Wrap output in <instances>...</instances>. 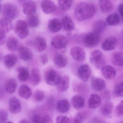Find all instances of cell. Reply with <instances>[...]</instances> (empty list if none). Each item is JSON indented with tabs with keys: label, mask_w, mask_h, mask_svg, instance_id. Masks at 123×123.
<instances>
[{
	"label": "cell",
	"mask_w": 123,
	"mask_h": 123,
	"mask_svg": "<svg viewBox=\"0 0 123 123\" xmlns=\"http://www.w3.org/2000/svg\"><path fill=\"white\" fill-rule=\"evenodd\" d=\"M50 120V117L48 115L35 114L32 117L33 123H48Z\"/></svg>",
	"instance_id": "37"
},
{
	"label": "cell",
	"mask_w": 123,
	"mask_h": 123,
	"mask_svg": "<svg viewBox=\"0 0 123 123\" xmlns=\"http://www.w3.org/2000/svg\"><path fill=\"white\" fill-rule=\"evenodd\" d=\"M115 112L117 117H123V100L116 106Z\"/></svg>",
	"instance_id": "43"
},
{
	"label": "cell",
	"mask_w": 123,
	"mask_h": 123,
	"mask_svg": "<svg viewBox=\"0 0 123 123\" xmlns=\"http://www.w3.org/2000/svg\"></svg>",
	"instance_id": "53"
},
{
	"label": "cell",
	"mask_w": 123,
	"mask_h": 123,
	"mask_svg": "<svg viewBox=\"0 0 123 123\" xmlns=\"http://www.w3.org/2000/svg\"><path fill=\"white\" fill-rule=\"evenodd\" d=\"M118 10L123 21V3H121L118 5Z\"/></svg>",
	"instance_id": "48"
},
{
	"label": "cell",
	"mask_w": 123,
	"mask_h": 123,
	"mask_svg": "<svg viewBox=\"0 0 123 123\" xmlns=\"http://www.w3.org/2000/svg\"><path fill=\"white\" fill-rule=\"evenodd\" d=\"M69 118L65 116H60L57 117L56 123H70Z\"/></svg>",
	"instance_id": "45"
},
{
	"label": "cell",
	"mask_w": 123,
	"mask_h": 123,
	"mask_svg": "<svg viewBox=\"0 0 123 123\" xmlns=\"http://www.w3.org/2000/svg\"><path fill=\"white\" fill-rule=\"evenodd\" d=\"M0 25L1 29L6 33L10 31L13 28V24L11 20L6 17H4L1 19Z\"/></svg>",
	"instance_id": "32"
},
{
	"label": "cell",
	"mask_w": 123,
	"mask_h": 123,
	"mask_svg": "<svg viewBox=\"0 0 123 123\" xmlns=\"http://www.w3.org/2000/svg\"><path fill=\"white\" fill-rule=\"evenodd\" d=\"M17 61V58L16 55L14 53H11L5 56L4 61L6 67L11 68L14 66Z\"/></svg>",
	"instance_id": "27"
},
{
	"label": "cell",
	"mask_w": 123,
	"mask_h": 123,
	"mask_svg": "<svg viewBox=\"0 0 123 123\" xmlns=\"http://www.w3.org/2000/svg\"><path fill=\"white\" fill-rule=\"evenodd\" d=\"M111 61L114 65L118 66H123V53L121 52L114 53L112 55Z\"/></svg>",
	"instance_id": "34"
},
{
	"label": "cell",
	"mask_w": 123,
	"mask_h": 123,
	"mask_svg": "<svg viewBox=\"0 0 123 123\" xmlns=\"http://www.w3.org/2000/svg\"><path fill=\"white\" fill-rule=\"evenodd\" d=\"M14 30L16 35L21 39H25L29 35L28 25L26 22L23 20L17 21L15 24Z\"/></svg>",
	"instance_id": "4"
},
{
	"label": "cell",
	"mask_w": 123,
	"mask_h": 123,
	"mask_svg": "<svg viewBox=\"0 0 123 123\" xmlns=\"http://www.w3.org/2000/svg\"><path fill=\"white\" fill-rule=\"evenodd\" d=\"M95 12V8L93 4L87 2H82L75 8L74 17L78 21H85L92 17Z\"/></svg>",
	"instance_id": "1"
},
{
	"label": "cell",
	"mask_w": 123,
	"mask_h": 123,
	"mask_svg": "<svg viewBox=\"0 0 123 123\" xmlns=\"http://www.w3.org/2000/svg\"><path fill=\"white\" fill-rule=\"evenodd\" d=\"M40 60L41 63L43 65H45L48 63V58L47 55L46 54H43L40 56Z\"/></svg>",
	"instance_id": "47"
},
{
	"label": "cell",
	"mask_w": 123,
	"mask_h": 123,
	"mask_svg": "<svg viewBox=\"0 0 123 123\" xmlns=\"http://www.w3.org/2000/svg\"><path fill=\"white\" fill-rule=\"evenodd\" d=\"M18 94L22 98L28 99L32 95V91L31 88L27 85H21L19 88Z\"/></svg>",
	"instance_id": "23"
},
{
	"label": "cell",
	"mask_w": 123,
	"mask_h": 123,
	"mask_svg": "<svg viewBox=\"0 0 123 123\" xmlns=\"http://www.w3.org/2000/svg\"><path fill=\"white\" fill-rule=\"evenodd\" d=\"M62 24L64 30L66 31H71L74 29V24L69 17H64L62 19Z\"/></svg>",
	"instance_id": "28"
},
{
	"label": "cell",
	"mask_w": 123,
	"mask_h": 123,
	"mask_svg": "<svg viewBox=\"0 0 123 123\" xmlns=\"http://www.w3.org/2000/svg\"><path fill=\"white\" fill-rule=\"evenodd\" d=\"M101 103V98L97 94L91 95L88 100L89 107L91 109L97 108L100 105Z\"/></svg>",
	"instance_id": "25"
},
{
	"label": "cell",
	"mask_w": 123,
	"mask_h": 123,
	"mask_svg": "<svg viewBox=\"0 0 123 123\" xmlns=\"http://www.w3.org/2000/svg\"><path fill=\"white\" fill-rule=\"evenodd\" d=\"M73 0H58V3L60 8L62 11H67L71 7Z\"/></svg>",
	"instance_id": "39"
},
{
	"label": "cell",
	"mask_w": 123,
	"mask_h": 123,
	"mask_svg": "<svg viewBox=\"0 0 123 123\" xmlns=\"http://www.w3.org/2000/svg\"><path fill=\"white\" fill-rule=\"evenodd\" d=\"M1 9H2V7H1V5L0 4V12L1 11Z\"/></svg>",
	"instance_id": "50"
},
{
	"label": "cell",
	"mask_w": 123,
	"mask_h": 123,
	"mask_svg": "<svg viewBox=\"0 0 123 123\" xmlns=\"http://www.w3.org/2000/svg\"><path fill=\"white\" fill-rule=\"evenodd\" d=\"M21 108V102L16 97H12L9 101V109L13 114H17L20 112Z\"/></svg>",
	"instance_id": "10"
},
{
	"label": "cell",
	"mask_w": 123,
	"mask_h": 123,
	"mask_svg": "<svg viewBox=\"0 0 123 123\" xmlns=\"http://www.w3.org/2000/svg\"><path fill=\"white\" fill-rule=\"evenodd\" d=\"M48 26L51 32H57L61 30L62 27V21L56 18L52 19L49 21Z\"/></svg>",
	"instance_id": "19"
},
{
	"label": "cell",
	"mask_w": 123,
	"mask_h": 123,
	"mask_svg": "<svg viewBox=\"0 0 123 123\" xmlns=\"http://www.w3.org/2000/svg\"><path fill=\"white\" fill-rule=\"evenodd\" d=\"M70 84V79L67 76L61 77L60 81L57 85V89L60 92H64L68 89Z\"/></svg>",
	"instance_id": "17"
},
{
	"label": "cell",
	"mask_w": 123,
	"mask_h": 123,
	"mask_svg": "<svg viewBox=\"0 0 123 123\" xmlns=\"http://www.w3.org/2000/svg\"><path fill=\"white\" fill-rule=\"evenodd\" d=\"M91 74V70L87 64H84L80 67L77 70V74L80 80L84 82L88 80Z\"/></svg>",
	"instance_id": "9"
},
{
	"label": "cell",
	"mask_w": 123,
	"mask_h": 123,
	"mask_svg": "<svg viewBox=\"0 0 123 123\" xmlns=\"http://www.w3.org/2000/svg\"></svg>",
	"instance_id": "52"
},
{
	"label": "cell",
	"mask_w": 123,
	"mask_h": 123,
	"mask_svg": "<svg viewBox=\"0 0 123 123\" xmlns=\"http://www.w3.org/2000/svg\"><path fill=\"white\" fill-rule=\"evenodd\" d=\"M41 7L43 12L46 14L54 12L56 8L55 3L52 0H43L41 3Z\"/></svg>",
	"instance_id": "14"
},
{
	"label": "cell",
	"mask_w": 123,
	"mask_h": 123,
	"mask_svg": "<svg viewBox=\"0 0 123 123\" xmlns=\"http://www.w3.org/2000/svg\"><path fill=\"white\" fill-rule=\"evenodd\" d=\"M86 118V115L83 112H79L75 115L70 123H83Z\"/></svg>",
	"instance_id": "40"
},
{
	"label": "cell",
	"mask_w": 123,
	"mask_h": 123,
	"mask_svg": "<svg viewBox=\"0 0 123 123\" xmlns=\"http://www.w3.org/2000/svg\"><path fill=\"white\" fill-rule=\"evenodd\" d=\"M18 72V77L19 80L21 81H25L30 79V74L29 69L25 67H19L17 69Z\"/></svg>",
	"instance_id": "21"
},
{
	"label": "cell",
	"mask_w": 123,
	"mask_h": 123,
	"mask_svg": "<svg viewBox=\"0 0 123 123\" xmlns=\"http://www.w3.org/2000/svg\"><path fill=\"white\" fill-rule=\"evenodd\" d=\"M29 79L33 85H37L39 84L42 79L41 73L39 69L37 68L32 69L31 71Z\"/></svg>",
	"instance_id": "20"
},
{
	"label": "cell",
	"mask_w": 123,
	"mask_h": 123,
	"mask_svg": "<svg viewBox=\"0 0 123 123\" xmlns=\"http://www.w3.org/2000/svg\"><path fill=\"white\" fill-rule=\"evenodd\" d=\"M91 84L92 88L96 91H102L106 87L105 81L100 78L97 77L92 78Z\"/></svg>",
	"instance_id": "15"
},
{
	"label": "cell",
	"mask_w": 123,
	"mask_h": 123,
	"mask_svg": "<svg viewBox=\"0 0 123 123\" xmlns=\"http://www.w3.org/2000/svg\"><path fill=\"white\" fill-rule=\"evenodd\" d=\"M17 86V83L14 79H10L6 82L5 89L9 94H12L16 91Z\"/></svg>",
	"instance_id": "31"
},
{
	"label": "cell",
	"mask_w": 123,
	"mask_h": 123,
	"mask_svg": "<svg viewBox=\"0 0 123 123\" xmlns=\"http://www.w3.org/2000/svg\"><path fill=\"white\" fill-rule=\"evenodd\" d=\"M45 77L47 84L51 86L57 85L61 78L58 73L54 69L48 70L45 73Z\"/></svg>",
	"instance_id": "6"
},
{
	"label": "cell",
	"mask_w": 123,
	"mask_h": 123,
	"mask_svg": "<svg viewBox=\"0 0 123 123\" xmlns=\"http://www.w3.org/2000/svg\"><path fill=\"white\" fill-rule=\"evenodd\" d=\"M27 25L32 27L38 26L40 23L39 19L37 15L35 14L27 16L26 22Z\"/></svg>",
	"instance_id": "38"
},
{
	"label": "cell",
	"mask_w": 123,
	"mask_h": 123,
	"mask_svg": "<svg viewBox=\"0 0 123 123\" xmlns=\"http://www.w3.org/2000/svg\"><path fill=\"white\" fill-rule=\"evenodd\" d=\"M6 32L1 29H0V46L5 43L6 40Z\"/></svg>",
	"instance_id": "46"
},
{
	"label": "cell",
	"mask_w": 123,
	"mask_h": 123,
	"mask_svg": "<svg viewBox=\"0 0 123 123\" xmlns=\"http://www.w3.org/2000/svg\"><path fill=\"white\" fill-rule=\"evenodd\" d=\"M92 27L93 31L99 34L105 29L106 24L103 20H98L93 23Z\"/></svg>",
	"instance_id": "36"
},
{
	"label": "cell",
	"mask_w": 123,
	"mask_h": 123,
	"mask_svg": "<svg viewBox=\"0 0 123 123\" xmlns=\"http://www.w3.org/2000/svg\"><path fill=\"white\" fill-rule=\"evenodd\" d=\"M113 108L114 105L112 103L108 101L105 103L102 106L101 108V113L105 117H110L112 114Z\"/></svg>",
	"instance_id": "22"
},
{
	"label": "cell",
	"mask_w": 123,
	"mask_h": 123,
	"mask_svg": "<svg viewBox=\"0 0 123 123\" xmlns=\"http://www.w3.org/2000/svg\"><path fill=\"white\" fill-rule=\"evenodd\" d=\"M19 123H30L27 121V120H21V121L19 122Z\"/></svg>",
	"instance_id": "49"
},
{
	"label": "cell",
	"mask_w": 123,
	"mask_h": 123,
	"mask_svg": "<svg viewBox=\"0 0 123 123\" xmlns=\"http://www.w3.org/2000/svg\"><path fill=\"white\" fill-rule=\"evenodd\" d=\"M90 61L98 68H102L105 63V58L102 52L99 50H95L92 52Z\"/></svg>",
	"instance_id": "3"
},
{
	"label": "cell",
	"mask_w": 123,
	"mask_h": 123,
	"mask_svg": "<svg viewBox=\"0 0 123 123\" xmlns=\"http://www.w3.org/2000/svg\"></svg>",
	"instance_id": "54"
},
{
	"label": "cell",
	"mask_w": 123,
	"mask_h": 123,
	"mask_svg": "<svg viewBox=\"0 0 123 123\" xmlns=\"http://www.w3.org/2000/svg\"><path fill=\"white\" fill-rule=\"evenodd\" d=\"M71 103L75 109L77 110L81 109L84 105V98L80 95H74L72 98Z\"/></svg>",
	"instance_id": "24"
},
{
	"label": "cell",
	"mask_w": 123,
	"mask_h": 123,
	"mask_svg": "<svg viewBox=\"0 0 123 123\" xmlns=\"http://www.w3.org/2000/svg\"><path fill=\"white\" fill-rule=\"evenodd\" d=\"M79 39L80 42L84 47L87 48H92L99 42L100 36L99 33L92 31L82 35Z\"/></svg>",
	"instance_id": "2"
},
{
	"label": "cell",
	"mask_w": 123,
	"mask_h": 123,
	"mask_svg": "<svg viewBox=\"0 0 123 123\" xmlns=\"http://www.w3.org/2000/svg\"><path fill=\"white\" fill-rule=\"evenodd\" d=\"M18 52L20 58L25 61L30 60L33 57L31 50L25 46H20L18 48Z\"/></svg>",
	"instance_id": "13"
},
{
	"label": "cell",
	"mask_w": 123,
	"mask_h": 123,
	"mask_svg": "<svg viewBox=\"0 0 123 123\" xmlns=\"http://www.w3.org/2000/svg\"><path fill=\"white\" fill-rule=\"evenodd\" d=\"M103 76L108 79H111L115 77L116 74V70L111 66L106 65L102 68L101 70Z\"/></svg>",
	"instance_id": "16"
},
{
	"label": "cell",
	"mask_w": 123,
	"mask_h": 123,
	"mask_svg": "<svg viewBox=\"0 0 123 123\" xmlns=\"http://www.w3.org/2000/svg\"><path fill=\"white\" fill-rule=\"evenodd\" d=\"M3 12L4 17L11 20L16 18L19 14V10L17 7L10 4H7L3 6Z\"/></svg>",
	"instance_id": "5"
},
{
	"label": "cell",
	"mask_w": 123,
	"mask_h": 123,
	"mask_svg": "<svg viewBox=\"0 0 123 123\" xmlns=\"http://www.w3.org/2000/svg\"><path fill=\"white\" fill-rule=\"evenodd\" d=\"M45 94L44 91L41 90H37L34 93L33 97L35 101L40 102L42 101L44 99Z\"/></svg>",
	"instance_id": "42"
},
{
	"label": "cell",
	"mask_w": 123,
	"mask_h": 123,
	"mask_svg": "<svg viewBox=\"0 0 123 123\" xmlns=\"http://www.w3.org/2000/svg\"><path fill=\"white\" fill-rule=\"evenodd\" d=\"M114 93L115 95L118 97H123V83L120 82L115 85L114 88Z\"/></svg>",
	"instance_id": "41"
},
{
	"label": "cell",
	"mask_w": 123,
	"mask_h": 123,
	"mask_svg": "<svg viewBox=\"0 0 123 123\" xmlns=\"http://www.w3.org/2000/svg\"><path fill=\"white\" fill-rule=\"evenodd\" d=\"M56 109L57 111L61 113H66L70 110V103L67 100H61L57 103Z\"/></svg>",
	"instance_id": "18"
},
{
	"label": "cell",
	"mask_w": 123,
	"mask_h": 123,
	"mask_svg": "<svg viewBox=\"0 0 123 123\" xmlns=\"http://www.w3.org/2000/svg\"><path fill=\"white\" fill-rule=\"evenodd\" d=\"M117 39L115 37H110L106 39L103 43L102 48L105 51L113 50L117 45Z\"/></svg>",
	"instance_id": "11"
},
{
	"label": "cell",
	"mask_w": 123,
	"mask_h": 123,
	"mask_svg": "<svg viewBox=\"0 0 123 123\" xmlns=\"http://www.w3.org/2000/svg\"><path fill=\"white\" fill-rule=\"evenodd\" d=\"M37 9V4L33 1H28L23 5V12L27 16L34 14Z\"/></svg>",
	"instance_id": "12"
},
{
	"label": "cell",
	"mask_w": 123,
	"mask_h": 123,
	"mask_svg": "<svg viewBox=\"0 0 123 123\" xmlns=\"http://www.w3.org/2000/svg\"><path fill=\"white\" fill-rule=\"evenodd\" d=\"M107 24L109 26H115L118 25L120 22V17L117 13L111 14L106 18Z\"/></svg>",
	"instance_id": "35"
},
{
	"label": "cell",
	"mask_w": 123,
	"mask_h": 123,
	"mask_svg": "<svg viewBox=\"0 0 123 123\" xmlns=\"http://www.w3.org/2000/svg\"><path fill=\"white\" fill-rule=\"evenodd\" d=\"M12 123V122H7V123Z\"/></svg>",
	"instance_id": "51"
},
{
	"label": "cell",
	"mask_w": 123,
	"mask_h": 123,
	"mask_svg": "<svg viewBox=\"0 0 123 123\" xmlns=\"http://www.w3.org/2000/svg\"><path fill=\"white\" fill-rule=\"evenodd\" d=\"M18 41L13 37H9L6 40V46L10 52H15L18 47Z\"/></svg>",
	"instance_id": "30"
},
{
	"label": "cell",
	"mask_w": 123,
	"mask_h": 123,
	"mask_svg": "<svg viewBox=\"0 0 123 123\" xmlns=\"http://www.w3.org/2000/svg\"><path fill=\"white\" fill-rule=\"evenodd\" d=\"M68 44L67 38L63 35H58L54 37L51 40L52 46L55 49H62L66 47Z\"/></svg>",
	"instance_id": "7"
},
{
	"label": "cell",
	"mask_w": 123,
	"mask_h": 123,
	"mask_svg": "<svg viewBox=\"0 0 123 123\" xmlns=\"http://www.w3.org/2000/svg\"><path fill=\"white\" fill-rule=\"evenodd\" d=\"M55 64L60 68H64L68 64V61L66 58L61 54H57L54 58Z\"/></svg>",
	"instance_id": "29"
},
{
	"label": "cell",
	"mask_w": 123,
	"mask_h": 123,
	"mask_svg": "<svg viewBox=\"0 0 123 123\" xmlns=\"http://www.w3.org/2000/svg\"><path fill=\"white\" fill-rule=\"evenodd\" d=\"M101 11L104 13H108L112 9L113 6L110 0H99Z\"/></svg>",
	"instance_id": "33"
},
{
	"label": "cell",
	"mask_w": 123,
	"mask_h": 123,
	"mask_svg": "<svg viewBox=\"0 0 123 123\" xmlns=\"http://www.w3.org/2000/svg\"><path fill=\"white\" fill-rule=\"evenodd\" d=\"M34 46L35 49L37 52H41L46 49L47 44L46 40L44 38L41 37L35 39L34 42Z\"/></svg>",
	"instance_id": "26"
},
{
	"label": "cell",
	"mask_w": 123,
	"mask_h": 123,
	"mask_svg": "<svg viewBox=\"0 0 123 123\" xmlns=\"http://www.w3.org/2000/svg\"><path fill=\"white\" fill-rule=\"evenodd\" d=\"M8 118V113L6 111L3 109H0V123H5Z\"/></svg>",
	"instance_id": "44"
},
{
	"label": "cell",
	"mask_w": 123,
	"mask_h": 123,
	"mask_svg": "<svg viewBox=\"0 0 123 123\" xmlns=\"http://www.w3.org/2000/svg\"><path fill=\"white\" fill-rule=\"evenodd\" d=\"M70 54L75 60L82 61L86 58V54L84 49L79 46L73 47L70 50Z\"/></svg>",
	"instance_id": "8"
}]
</instances>
